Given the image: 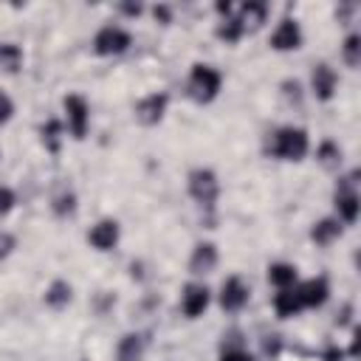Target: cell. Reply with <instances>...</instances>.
Here are the masks:
<instances>
[{
	"label": "cell",
	"instance_id": "obj_14",
	"mask_svg": "<svg viewBox=\"0 0 361 361\" xmlns=\"http://www.w3.org/2000/svg\"><path fill=\"white\" fill-rule=\"evenodd\" d=\"M336 209H338L341 220L353 223V220L358 217V195H355L350 186H341V189L336 192Z\"/></svg>",
	"mask_w": 361,
	"mask_h": 361
},
{
	"label": "cell",
	"instance_id": "obj_5",
	"mask_svg": "<svg viewBox=\"0 0 361 361\" xmlns=\"http://www.w3.org/2000/svg\"><path fill=\"white\" fill-rule=\"evenodd\" d=\"M65 113H68V127L73 138H85L87 133V104L82 96H65Z\"/></svg>",
	"mask_w": 361,
	"mask_h": 361
},
{
	"label": "cell",
	"instance_id": "obj_15",
	"mask_svg": "<svg viewBox=\"0 0 361 361\" xmlns=\"http://www.w3.org/2000/svg\"><path fill=\"white\" fill-rule=\"evenodd\" d=\"M274 307L279 316H296L302 310V299H299V290L296 288H282L276 296H274Z\"/></svg>",
	"mask_w": 361,
	"mask_h": 361
},
{
	"label": "cell",
	"instance_id": "obj_24",
	"mask_svg": "<svg viewBox=\"0 0 361 361\" xmlns=\"http://www.w3.org/2000/svg\"><path fill=\"white\" fill-rule=\"evenodd\" d=\"M319 155H322V161L327 164V166H333V164H338L341 161V152H338V147L336 144H322V149H319Z\"/></svg>",
	"mask_w": 361,
	"mask_h": 361
},
{
	"label": "cell",
	"instance_id": "obj_30",
	"mask_svg": "<svg viewBox=\"0 0 361 361\" xmlns=\"http://www.w3.org/2000/svg\"><path fill=\"white\" fill-rule=\"evenodd\" d=\"M121 11H124V14H130V17H138V14H141V6H138V3H135V6H133V3H124V6H121Z\"/></svg>",
	"mask_w": 361,
	"mask_h": 361
},
{
	"label": "cell",
	"instance_id": "obj_11",
	"mask_svg": "<svg viewBox=\"0 0 361 361\" xmlns=\"http://www.w3.org/2000/svg\"><path fill=\"white\" fill-rule=\"evenodd\" d=\"M313 93H316L322 102L333 99V93H336V73H333V68L324 65V62L313 68Z\"/></svg>",
	"mask_w": 361,
	"mask_h": 361
},
{
	"label": "cell",
	"instance_id": "obj_25",
	"mask_svg": "<svg viewBox=\"0 0 361 361\" xmlns=\"http://www.w3.org/2000/svg\"><path fill=\"white\" fill-rule=\"evenodd\" d=\"M56 133H59V124H56V121H48V124L42 127V141H48L51 149H56Z\"/></svg>",
	"mask_w": 361,
	"mask_h": 361
},
{
	"label": "cell",
	"instance_id": "obj_22",
	"mask_svg": "<svg viewBox=\"0 0 361 361\" xmlns=\"http://www.w3.org/2000/svg\"><path fill=\"white\" fill-rule=\"evenodd\" d=\"M217 34H220L223 39H228V42H237V39L243 37V28H240V23H237L234 17H226L223 25L217 28Z\"/></svg>",
	"mask_w": 361,
	"mask_h": 361
},
{
	"label": "cell",
	"instance_id": "obj_27",
	"mask_svg": "<svg viewBox=\"0 0 361 361\" xmlns=\"http://www.w3.org/2000/svg\"><path fill=\"white\" fill-rule=\"evenodd\" d=\"M11 113H14V104H11V99L0 90V124H3V121H8V118H11Z\"/></svg>",
	"mask_w": 361,
	"mask_h": 361
},
{
	"label": "cell",
	"instance_id": "obj_17",
	"mask_svg": "<svg viewBox=\"0 0 361 361\" xmlns=\"http://www.w3.org/2000/svg\"><path fill=\"white\" fill-rule=\"evenodd\" d=\"M268 279L276 285V288H290L296 282V268L288 265V262H276L268 268Z\"/></svg>",
	"mask_w": 361,
	"mask_h": 361
},
{
	"label": "cell",
	"instance_id": "obj_31",
	"mask_svg": "<svg viewBox=\"0 0 361 361\" xmlns=\"http://www.w3.org/2000/svg\"><path fill=\"white\" fill-rule=\"evenodd\" d=\"M8 248H11V237L8 234H0V257H6Z\"/></svg>",
	"mask_w": 361,
	"mask_h": 361
},
{
	"label": "cell",
	"instance_id": "obj_23",
	"mask_svg": "<svg viewBox=\"0 0 361 361\" xmlns=\"http://www.w3.org/2000/svg\"><path fill=\"white\" fill-rule=\"evenodd\" d=\"M358 51H361V37L358 34H350L347 42H344V59H347V65H353V68L358 65V59H361Z\"/></svg>",
	"mask_w": 361,
	"mask_h": 361
},
{
	"label": "cell",
	"instance_id": "obj_21",
	"mask_svg": "<svg viewBox=\"0 0 361 361\" xmlns=\"http://www.w3.org/2000/svg\"><path fill=\"white\" fill-rule=\"evenodd\" d=\"M138 353H141V338H138V336H127V338L121 341V347H118V358H121V361H135Z\"/></svg>",
	"mask_w": 361,
	"mask_h": 361
},
{
	"label": "cell",
	"instance_id": "obj_28",
	"mask_svg": "<svg viewBox=\"0 0 361 361\" xmlns=\"http://www.w3.org/2000/svg\"><path fill=\"white\" fill-rule=\"evenodd\" d=\"M56 214H65V212H73V195L68 192V195H62V197H56Z\"/></svg>",
	"mask_w": 361,
	"mask_h": 361
},
{
	"label": "cell",
	"instance_id": "obj_10",
	"mask_svg": "<svg viewBox=\"0 0 361 361\" xmlns=\"http://www.w3.org/2000/svg\"><path fill=\"white\" fill-rule=\"evenodd\" d=\"M87 240H90V245H96L99 251L113 248V245L118 243V223H116V220H102V223H96V226L90 228V234H87Z\"/></svg>",
	"mask_w": 361,
	"mask_h": 361
},
{
	"label": "cell",
	"instance_id": "obj_18",
	"mask_svg": "<svg viewBox=\"0 0 361 361\" xmlns=\"http://www.w3.org/2000/svg\"><path fill=\"white\" fill-rule=\"evenodd\" d=\"M341 234V226H338V220H319L316 226H313V231H310V237L316 240V243H330V240H336Z\"/></svg>",
	"mask_w": 361,
	"mask_h": 361
},
{
	"label": "cell",
	"instance_id": "obj_13",
	"mask_svg": "<svg viewBox=\"0 0 361 361\" xmlns=\"http://www.w3.org/2000/svg\"><path fill=\"white\" fill-rule=\"evenodd\" d=\"M299 290V299H302V307H319L324 299H327V282L319 276V279H307Z\"/></svg>",
	"mask_w": 361,
	"mask_h": 361
},
{
	"label": "cell",
	"instance_id": "obj_2",
	"mask_svg": "<svg viewBox=\"0 0 361 361\" xmlns=\"http://www.w3.org/2000/svg\"><path fill=\"white\" fill-rule=\"evenodd\" d=\"M220 90V73L209 65H195L189 76V93L197 102H212Z\"/></svg>",
	"mask_w": 361,
	"mask_h": 361
},
{
	"label": "cell",
	"instance_id": "obj_7",
	"mask_svg": "<svg viewBox=\"0 0 361 361\" xmlns=\"http://www.w3.org/2000/svg\"><path fill=\"white\" fill-rule=\"evenodd\" d=\"M206 305H209V288L206 285H186L183 288V299H180V307H183V313L189 316V319H195V316H200L203 310H206Z\"/></svg>",
	"mask_w": 361,
	"mask_h": 361
},
{
	"label": "cell",
	"instance_id": "obj_20",
	"mask_svg": "<svg viewBox=\"0 0 361 361\" xmlns=\"http://www.w3.org/2000/svg\"><path fill=\"white\" fill-rule=\"evenodd\" d=\"M68 299H71V288H68L65 282H54V285L48 288V293H45V302H48V305H54V307L65 305Z\"/></svg>",
	"mask_w": 361,
	"mask_h": 361
},
{
	"label": "cell",
	"instance_id": "obj_1",
	"mask_svg": "<svg viewBox=\"0 0 361 361\" xmlns=\"http://www.w3.org/2000/svg\"><path fill=\"white\" fill-rule=\"evenodd\" d=\"M271 152L285 161H299L307 152V133L299 127H282L271 141Z\"/></svg>",
	"mask_w": 361,
	"mask_h": 361
},
{
	"label": "cell",
	"instance_id": "obj_16",
	"mask_svg": "<svg viewBox=\"0 0 361 361\" xmlns=\"http://www.w3.org/2000/svg\"><path fill=\"white\" fill-rule=\"evenodd\" d=\"M234 20L240 23L243 31H245V28H257L259 23H265V6H262V3H245Z\"/></svg>",
	"mask_w": 361,
	"mask_h": 361
},
{
	"label": "cell",
	"instance_id": "obj_29",
	"mask_svg": "<svg viewBox=\"0 0 361 361\" xmlns=\"http://www.w3.org/2000/svg\"><path fill=\"white\" fill-rule=\"evenodd\" d=\"M220 361H251V355H245L243 350H226Z\"/></svg>",
	"mask_w": 361,
	"mask_h": 361
},
{
	"label": "cell",
	"instance_id": "obj_32",
	"mask_svg": "<svg viewBox=\"0 0 361 361\" xmlns=\"http://www.w3.org/2000/svg\"><path fill=\"white\" fill-rule=\"evenodd\" d=\"M155 17H158L161 23H169V8H166V6H155Z\"/></svg>",
	"mask_w": 361,
	"mask_h": 361
},
{
	"label": "cell",
	"instance_id": "obj_3",
	"mask_svg": "<svg viewBox=\"0 0 361 361\" xmlns=\"http://www.w3.org/2000/svg\"><path fill=\"white\" fill-rule=\"evenodd\" d=\"M127 45H130V34H127L124 28H118V25H104V28L96 34V39H93V48H96V54H102V56L121 54V51H127Z\"/></svg>",
	"mask_w": 361,
	"mask_h": 361
},
{
	"label": "cell",
	"instance_id": "obj_9",
	"mask_svg": "<svg viewBox=\"0 0 361 361\" xmlns=\"http://www.w3.org/2000/svg\"><path fill=\"white\" fill-rule=\"evenodd\" d=\"M164 110H166V93H152V96H147V99L138 102L135 116L144 124H155V121H161Z\"/></svg>",
	"mask_w": 361,
	"mask_h": 361
},
{
	"label": "cell",
	"instance_id": "obj_12",
	"mask_svg": "<svg viewBox=\"0 0 361 361\" xmlns=\"http://www.w3.org/2000/svg\"><path fill=\"white\" fill-rule=\"evenodd\" d=\"M214 265H217V248H214L212 243H200V245H195L192 259H189V268H192L195 274H209Z\"/></svg>",
	"mask_w": 361,
	"mask_h": 361
},
{
	"label": "cell",
	"instance_id": "obj_19",
	"mask_svg": "<svg viewBox=\"0 0 361 361\" xmlns=\"http://www.w3.org/2000/svg\"><path fill=\"white\" fill-rule=\"evenodd\" d=\"M20 62H23V51H20L17 45H11V42H3V45H0V68L17 71Z\"/></svg>",
	"mask_w": 361,
	"mask_h": 361
},
{
	"label": "cell",
	"instance_id": "obj_4",
	"mask_svg": "<svg viewBox=\"0 0 361 361\" xmlns=\"http://www.w3.org/2000/svg\"><path fill=\"white\" fill-rule=\"evenodd\" d=\"M189 192L200 206H212L217 197V178L212 169H195L189 175Z\"/></svg>",
	"mask_w": 361,
	"mask_h": 361
},
{
	"label": "cell",
	"instance_id": "obj_26",
	"mask_svg": "<svg viewBox=\"0 0 361 361\" xmlns=\"http://www.w3.org/2000/svg\"><path fill=\"white\" fill-rule=\"evenodd\" d=\"M14 206V192L8 186H0V217Z\"/></svg>",
	"mask_w": 361,
	"mask_h": 361
},
{
	"label": "cell",
	"instance_id": "obj_6",
	"mask_svg": "<svg viewBox=\"0 0 361 361\" xmlns=\"http://www.w3.org/2000/svg\"><path fill=\"white\" fill-rule=\"evenodd\" d=\"M299 42H302V31H299L296 20H282L271 37V45L276 51H293V48H299Z\"/></svg>",
	"mask_w": 361,
	"mask_h": 361
},
{
	"label": "cell",
	"instance_id": "obj_8",
	"mask_svg": "<svg viewBox=\"0 0 361 361\" xmlns=\"http://www.w3.org/2000/svg\"><path fill=\"white\" fill-rule=\"evenodd\" d=\"M245 302H248V288L243 285V279L228 276V279L223 282V290H220V305H223L226 310H240Z\"/></svg>",
	"mask_w": 361,
	"mask_h": 361
}]
</instances>
